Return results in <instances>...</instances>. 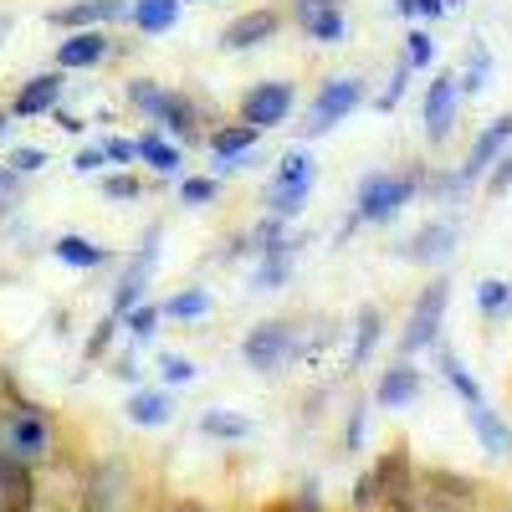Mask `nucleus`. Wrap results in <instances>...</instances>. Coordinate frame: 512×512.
I'll return each mask as SVG.
<instances>
[{"instance_id": "obj_1", "label": "nucleus", "mask_w": 512, "mask_h": 512, "mask_svg": "<svg viewBox=\"0 0 512 512\" xmlns=\"http://www.w3.org/2000/svg\"><path fill=\"white\" fill-rule=\"evenodd\" d=\"M52 456V420L36 405H0V461L41 466Z\"/></svg>"}, {"instance_id": "obj_2", "label": "nucleus", "mask_w": 512, "mask_h": 512, "mask_svg": "<svg viewBox=\"0 0 512 512\" xmlns=\"http://www.w3.org/2000/svg\"><path fill=\"white\" fill-rule=\"evenodd\" d=\"M241 354H246L251 369L277 374V369L297 354V333H292V323H262V328H251V333H246Z\"/></svg>"}, {"instance_id": "obj_3", "label": "nucleus", "mask_w": 512, "mask_h": 512, "mask_svg": "<svg viewBox=\"0 0 512 512\" xmlns=\"http://www.w3.org/2000/svg\"><path fill=\"white\" fill-rule=\"evenodd\" d=\"M415 512H477L472 482H461L451 472H431L425 487L415 492Z\"/></svg>"}, {"instance_id": "obj_4", "label": "nucleus", "mask_w": 512, "mask_h": 512, "mask_svg": "<svg viewBox=\"0 0 512 512\" xmlns=\"http://www.w3.org/2000/svg\"><path fill=\"white\" fill-rule=\"evenodd\" d=\"M410 190H415V180H405V175H374V180H364V190H359V216H364V221H390L395 210L410 200Z\"/></svg>"}, {"instance_id": "obj_5", "label": "nucleus", "mask_w": 512, "mask_h": 512, "mask_svg": "<svg viewBox=\"0 0 512 512\" xmlns=\"http://www.w3.org/2000/svg\"><path fill=\"white\" fill-rule=\"evenodd\" d=\"M128 492V466L123 461H98L88 482H82V512H113Z\"/></svg>"}, {"instance_id": "obj_6", "label": "nucleus", "mask_w": 512, "mask_h": 512, "mask_svg": "<svg viewBox=\"0 0 512 512\" xmlns=\"http://www.w3.org/2000/svg\"><path fill=\"white\" fill-rule=\"evenodd\" d=\"M446 282H431L420 292V303H415V313H410V328H405V354H415V349H425L436 338V328H441V313H446Z\"/></svg>"}, {"instance_id": "obj_7", "label": "nucleus", "mask_w": 512, "mask_h": 512, "mask_svg": "<svg viewBox=\"0 0 512 512\" xmlns=\"http://www.w3.org/2000/svg\"><path fill=\"white\" fill-rule=\"evenodd\" d=\"M287 108H292V88H287V82H262V88H251L241 98V123L272 128V123L287 118Z\"/></svg>"}, {"instance_id": "obj_8", "label": "nucleus", "mask_w": 512, "mask_h": 512, "mask_svg": "<svg viewBox=\"0 0 512 512\" xmlns=\"http://www.w3.org/2000/svg\"><path fill=\"white\" fill-rule=\"evenodd\" d=\"M364 98V88H359V82L354 77H338V82H328V88H323V98L313 103V118H308V134H328V128L338 123V118H344L354 103Z\"/></svg>"}, {"instance_id": "obj_9", "label": "nucleus", "mask_w": 512, "mask_h": 512, "mask_svg": "<svg viewBox=\"0 0 512 512\" xmlns=\"http://www.w3.org/2000/svg\"><path fill=\"white\" fill-rule=\"evenodd\" d=\"M277 16L272 11H246V16H236L231 26H226V36H221V47L226 52H246V47H262L267 36H277Z\"/></svg>"}, {"instance_id": "obj_10", "label": "nucleus", "mask_w": 512, "mask_h": 512, "mask_svg": "<svg viewBox=\"0 0 512 512\" xmlns=\"http://www.w3.org/2000/svg\"><path fill=\"white\" fill-rule=\"evenodd\" d=\"M297 21L313 41H338L344 36V11H338V0H297Z\"/></svg>"}, {"instance_id": "obj_11", "label": "nucleus", "mask_w": 512, "mask_h": 512, "mask_svg": "<svg viewBox=\"0 0 512 512\" xmlns=\"http://www.w3.org/2000/svg\"><path fill=\"white\" fill-rule=\"evenodd\" d=\"M128 6H123V0H72V6H57L47 21L52 26H82V31H88V26H98V21H118Z\"/></svg>"}, {"instance_id": "obj_12", "label": "nucleus", "mask_w": 512, "mask_h": 512, "mask_svg": "<svg viewBox=\"0 0 512 512\" xmlns=\"http://www.w3.org/2000/svg\"><path fill=\"white\" fill-rule=\"evenodd\" d=\"M451 113H456V77H436L425 93V134L446 139L451 134Z\"/></svg>"}, {"instance_id": "obj_13", "label": "nucleus", "mask_w": 512, "mask_h": 512, "mask_svg": "<svg viewBox=\"0 0 512 512\" xmlns=\"http://www.w3.org/2000/svg\"><path fill=\"white\" fill-rule=\"evenodd\" d=\"M36 487H31V466L0 461V512H31Z\"/></svg>"}, {"instance_id": "obj_14", "label": "nucleus", "mask_w": 512, "mask_h": 512, "mask_svg": "<svg viewBox=\"0 0 512 512\" xmlns=\"http://www.w3.org/2000/svg\"><path fill=\"white\" fill-rule=\"evenodd\" d=\"M57 98H62V77H57V72H47V77H31L26 88L16 93L11 113H16V118H36V113L57 108Z\"/></svg>"}, {"instance_id": "obj_15", "label": "nucleus", "mask_w": 512, "mask_h": 512, "mask_svg": "<svg viewBox=\"0 0 512 512\" xmlns=\"http://www.w3.org/2000/svg\"><path fill=\"white\" fill-rule=\"evenodd\" d=\"M103 52H108V36L88 26L57 47V67H93V62H103Z\"/></svg>"}, {"instance_id": "obj_16", "label": "nucleus", "mask_w": 512, "mask_h": 512, "mask_svg": "<svg viewBox=\"0 0 512 512\" xmlns=\"http://www.w3.org/2000/svg\"><path fill=\"white\" fill-rule=\"evenodd\" d=\"M507 139H512V118H497V123L487 128V134L472 144V159H466V180H477L482 169H487V164L502 154V144H507Z\"/></svg>"}, {"instance_id": "obj_17", "label": "nucleus", "mask_w": 512, "mask_h": 512, "mask_svg": "<svg viewBox=\"0 0 512 512\" xmlns=\"http://www.w3.org/2000/svg\"><path fill=\"white\" fill-rule=\"evenodd\" d=\"M456 246V231L451 226H425L415 231V241L405 246V256H415V262H441V256H451Z\"/></svg>"}, {"instance_id": "obj_18", "label": "nucleus", "mask_w": 512, "mask_h": 512, "mask_svg": "<svg viewBox=\"0 0 512 512\" xmlns=\"http://www.w3.org/2000/svg\"><path fill=\"white\" fill-rule=\"evenodd\" d=\"M472 425H477V436H482V446H487L492 456H502V451L512 446V436H507V425H502V420H497V415H492V410H487L482 400L472 405Z\"/></svg>"}, {"instance_id": "obj_19", "label": "nucleus", "mask_w": 512, "mask_h": 512, "mask_svg": "<svg viewBox=\"0 0 512 512\" xmlns=\"http://www.w3.org/2000/svg\"><path fill=\"white\" fill-rule=\"evenodd\" d=\"M415 390H420V374L400 364V369L384 374V384H379V405H405V400H415Z\"/></svg>"}, {"instance_id": "obj_20", "label": "nucleus", "mask_w": 512, "mask_h": 512, "mask_svg": "<svg viewBox=\"0 0 512 512\" xmlns=\"http://www.w3.org/2000/svg\"><path fill=\"white\" fill-rule=\"evenodd\" d=\"M175 16H180V0H139L134 6L139 31H164V26H175Z\"/></svg>"}, {"instance_id": "obj_21", "label": "nucleus", "mask_w": 512, "mask_h": 512, "mask_svg": "<svg viewBox=\"0 0 512 512\" xmlns=\"http://www.w3.org/2000/svg\"><path fill=\"white\" fill-rule=\"evenodd\" d=\"M57 256H62L67 267H103L108 262V251L93 246V241H82V236H62L57 241Z\"/></svg>"}, {"instance_id": "obj_22", "label": "nucleus", "mask_w": 512, "mask_h": 512, "mask_svg": "<svg viewBox=\"0 0 512 512\" xmlns=\"http://www.w3.org/2000/svg\"><path fill=\"white\" fill-rule=\"evenodd\" d=\"M256 134H262V128L236 123V128H221V134H210V149H216L221 159H236L241 149H251V144H256Z\"/></svg>"}, {"instance_id": "obj_23", "label": "nucleus", "mask_w": 512, "mask_h": 512, "mask_svg": "<svg viewBox=\"0 0 512 512\" xmlns=\"http://www.w3.org/2000/svg\"><path fill=\"white\" fill-rule=\"evenodd\" d=\"M169 415H175V405H169L164 395H139V400H128V420H139V425H164Z\"/></svg>"}, {"instance_id": "obj_24", "label": "nucleus", "mask_w": 512, "mask_h": 512, "mask_svg": "<svg viewBox=\"0 0 512 512\" xmlns=\"http://www.w3.org/2000/svg\"><path fill=\"white\" fill-rule=\"evenodd\" d=\"M159 123H169L175 134H190L195 128V113H190V103L180 98V93H164V103H159V113H154Z\"/></svg>"}, {"instance_id": "obj_25", "label": "nucleus", "mask_w": 512, "mask_h": 512, "mask_svg": "<svg viewBox=\"0 0 512 512\" xmlns=\"http://www.w3.org/2000/svg\"><path fill=\"white\" fill-rule=\"evenodd\" d=\"M303 200H308V185L277 180V190H272V210H277V216H292V210H303Z\"/></svg>"}, {"instance_id": "obj_26", "label": "nucleus", "mask_w": 512, "mask_h": 512, "mask_svg": "<svg viewBox=\"0 0 512 512\" xmlns=\"http://www.w3.org/2000/svg\"><path fill=\"white\" fill-rule=\"evenodd\" d=\"M139 154H144L154 169H164V175H169V169H180V149H169V144H164V139H154V134H149V139H139Z\"/></svg>"}, {"instance_id": "obj_27", "label": "nucleus", "mask_w": 512, "mask_h": 512, "mask_svg": "<svg viewBox=\"0 0 512 512\" xmlns=\"http://www.w3.org/2000/svg\"><path fill=\"white\" fill-rule=\"evenodd\" d=\"M200 431H205V436H246V420H241V415H226V410H210V415L200 420Z\"/></svg>"}, {"instance_id": "obj_28", "label": "nucleus", "mask_w": 512, "mask_h": 512, "mask_svg": "<svg viewBox=\"0 0 512 512\" xmlns=\"http://www.w3.org/2000/svg\"><path fill=\"white\" fill-rule=\"evenodd\" d=\"M205 308H210V297H205V292H180V297H169V303H164L169 318H200Z\"/></svg>"}, {"instance_id": "obj_29", "label": "nucleus", "mask_w": 512, "mask_h": 512, "mask_svg": "<svg viewBox=\"0 0 512 512\" xmlns=\"http://www.w3.org/2000/svg\"><path fill=\"white\" fill-rule=\"evenodd\" d=\"M374 338H379V313H374V308H364V313H359V344H354V364H364V359H369Z\"/></svg>"}, {"instance_id": "obj_30", "label": "nucleus", "mask_w": 512, "mask_h": 512, "mask_svg": "<svg viewBox=\"0 0 512 512\" xmlns=\"http://www.w3.org/2000/svg\"><path fill=\"white\" fill-rule=\"evenodd\" d=\"M446 379H451L456 390H461V400H466V405H477V400H482V390L472 384V374H466V369H461L456 359H446Z\"/></svg>"}, {"instance_id": "obj_31", "label": "nucleus", "mask_w": 512, "mask_h": 512, "mask_svg": "<svg viewBox=\"0 0 512 512\" xmlns=\"http://www.w3.org/2000/svg\"><path fill=\"white\" fill-rule=\"evenodd\" d=\"M41 164H47L41 149H11L6 154V169H16V175H31V169H41Z\"/></svg>"}, {"instance_id": "obj_32", "label": "nucleus", "mask_w": 512, "mask_h": 512, "mask_svg": "<svg viewBox=\"0 0 512 512\" xmlns=\"http://www.w3.org/2000/svg\"><path fill=\"white\" fill-rule=\"evenodd\" d=\"M128 98H134V108H144V113H159V103H164V93L154 88V82H134Z\"/></svg>"}, {"instance_id": "obj_33", "label": "nucleus", "mask_w": 512, "mask_h": 512, "mask_svg": "<svg viewBox=\"0 0 512 512\" xmlns=\"http://www.w3.org/2000/svg\"><path fill=\"white\" fill-rule=\"evenodd\" d=\"M103 195L108 200H134L139 195V180L134 175H113V180H103Z\"/></svg>"}, {"instance_id": "obj_34", "label": "nucleus", "mask_w": 512, "mask_h": 512, "mask_svg": "<svg viewBox=\"0 0 512 512\" xmlns=\"http://www.w3.org/2000/svg\"><path fill=\"white\" fill-rule=\"evenodd\" d=\"M507 297H512L507 282H482V308H487V313H502V308H507Z\"/></svg>"}, {"instance_id": "obj_35", "label": "nucleus", "mask_w": 512, "mask_h": 512, "mask_svg": "<svg viewBox=\"0 0 512 512\" xmlns=\"http://www.w3.org/2000/svg\"><path fill=\"white\" fill-rule=\"evenodd\" d=\"M425 62H431V36L415 31V36H410V47H405V67H425Z\"/></svg>"}, {"instance_id": "obj_36", "label": "nucleus", "mask_w": 512, "mask_h": 512, "mask_svg": "<svg viewBox=\"0 0 512 512\" xmlns=\"http://www.w3.org/2000/svg\"><path fill=\"white\" fill-rule=\"evenodd\" d=\"M159 374H164V384H185V379H195V364L190 359H164Z\"/></svg>"}, {"instance_id": "obj_37", "label": "nucleus", "mask_w": 512, "mask_h": 512, "mask_svg": "<svg viewBox=\"0 0 512 512\" xmlns=\"http://www.w3.org/2000/svg\"><path fill=\"white\" fill-rule=\"evenodd\" d=\"M210 195H216V185H210V180H185V190H180L185 205H200V200H210Z\"/></svg>"}, {"instance_id": "obj_38", "label": "nucleus", "mask_w": 512, "mask_h": 512, "mask_svg": "<svg viewBox=\"0 0 512 512\" xmlns=\"http://www.w3.org/2000/svg\"><path fill=\"white\" fill-rule=\"evenodd\" d=\"M154 323H159V308H134V318H128V328H134L139 338H149Z\"/></svg>"}, {"instance_id": "obj_39", "label": "nucleus", "mask_w": 512, "mask_h": 512, "mask_svg": "<svg viewBox=\"0 0 512 512\" xmlns=\"http://www.w3.org/2000/svg\"><path fill=\"white\" fill-rule=\"evenodd\" d=\"M103 154H108V159H134V154H139V144H128V139H108V144H103Z\"/></svg>"}, {"instance_id": "obj_40", "label": "nucleus", "mask_w": 512, "mask_h": 512, "mask_svg": "<svg viewBox=\"0 0 512 512\" xmlns=\"http://www.w3.org/2000/svg\"><path fill=\"white\" fill-rule=\"evenodd\" d=\"M16 200V169H0V210Z\"/></svg>"}, {"instance_id": "obj_41", "label": "nucleus", "mask_w": 512, "mask_h": 512, "mask_svg": "<svg viewBox=\"0 0 512 512\" xmlns=\"http://www.w3.org/2000/svg\"><path fill=\"white\" fill-rule=\"evenodd\" d=\"M354 502H359V507L379 502V482H374V477H359V492H354Z\"/></svg>"}, {"instance_id": "obj_42", "label": "nucleus", "mask_w": 512, "mask_h": 512, "mask_svg": "<svg viewBox=\"0 0 512 512\" xmlns=\"http://www.w3.org/2000/svg\"><path fill=\"white\" fill-rule=\"evenodd\" d=\"M103 159H108L103 149H82V154H77V169H82V175H88V169H98Z\"/></svg>"}, {"instance_id": "obj_43", "label": "nucleus", "mask_w": 512, "mask_h": 512, "mask_svg": "<svg viewBox=\"0 0 512 512\" xmlns=\"http://www.w3.org/2000/svg\"><path fill=\"white\" fill-rule=\"evenodd\" d=\"M400 93H405V72L390 82V93H384V108H395V103H400Z\"/></svg>"}, {"instance_id": "obj_44", "label": "nucleus", "mask_w": 512, "mask_h": 512, "mask_svg": "<svg viewBox=\"0 0 512 512\" xmlns=\"http://www.w3.org/2000/svg\"><path fill=\"white\" fill-rule=\"evenodd\" d=\"M507 185H512V159H507V164L497 169V175H492V190H507Z\"/></svg>"}, {"instance_id": "obj_45", "label": "nucleus", "mask_w": 512, "mask_h": 512, "mask_svg": "<svg viewBox=\"0 0 512 512\" xmlns=\"http://www.w3.org/2000/svg\"><path fill=\"white\" fill-rule=\"evenodd\" d=\"M164 512H210V507H200V502H169Z\"/></svg>"}, {"instance_id": "obj_46", "label": "nucleus", "mask_w": 512, "mask_h": 512, "mask_svg": "<svg viewBox=\"0 0 512 512\" xmlns=\"http://www.w3.org/2000/svg\"><path fill=\"white\" fill-rule=\"evenodd\" d=\"M415 11H425V16H441V0H415Z\"/></svg>"}, {"instance_id": "obj_47", "label": "nucleus", "mask_w": 512, "mask_h": 512, "mask_svg": "<svg viewBox=\"0 0 512 512\" xmlns=\"http://www.w3.org/2000/svg\"><path fill=\"white\" fill-rule=\"evenodd\" d=\"M11 36V16H0V41H6Z\"/></svg>"}, {"instance_id": "obj_48", "label": "nucleus", "mask_w": 512, "mask_h": 512, "mask_svg": "<svg viewBox=\"0 0 512 512\" xmlns=\"http://www.w3.org/2000/svg\"><path fill=\"white\" fill-rule=\"evenodd\" d=\"M0 395H6V369H0Z\"/></svg>"}, {"instance_id": "obj_49", "label": "nucleus", "mask_w": 512, "mask_h": 512, "mask_svg": "<svg viewBox=\"0 0 512 512\" xmlns=\"http://www.w3.org/2000/svg\"><path fill=\"white\" fill-rule=\"evenodd\" d=\"M0 134H6V113H0Z\"/></svg>"}]
</instances>
